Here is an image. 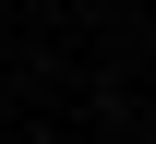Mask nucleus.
<instances>
[{"instance_id":"1","label":"nucleus","mask_w":156,"mask_h":144,"mask_svg":"<svg viewBox=\"0 0 156 144\" xmlns=\"http://www.w3.org/2000/svg\"><path fill=\"white\" fill-rule=\"evenodd\" d=\"M144 96H156V72H144Z\"/></svg>"}]
</instances>
